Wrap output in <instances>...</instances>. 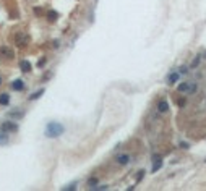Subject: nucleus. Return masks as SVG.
<instances>
[{
	"label": "nucleus",
	"mask_w": 206,
	"mask_h": 191,
	"mask_svg": "<svg viewBox=\"0 0 206 191\" xmlns=\"http://www.w3.org/2000/svg\"><path fill=\"white\" fill-rule=\"evenodd\" d=\"M63 131H65V126L57 122H50L45 126V136L47 138H59L60 135H63Z\"/></svg>",
	"instance_id": "nucleus-1"
},
{
	"label": "nucleus",
	"mask_w": 206,
	"mask_h": 191,
	"mask_svg": "<svg viewBox=\"0 0 206 191\" xmlns=\"http://www.w3.org/2000/svg\"><path fill=\"white\" fill-rule=\"evenodd\" d=\"M15 44L18 47H26L29 44V36L25 34V32H16L15 34Z\"/></svg>",
	"instance_id": "nucleus-2"
},
{
	"label": "nucleus",
	"mask_w": 206,
	"mask_h": 191,
	"mask_svg": "<svg viewBox=\"0 0 206 191\" xmlns=\"http://www.w3.org/2000/svg\"><path fill=\"white\" fill-rule=\"evenodd\" d=\"M0 130L4 133H15V131H18V125L15 122H4L2 126H0Z\"/></svg>",
	"instance_id": "nucleus-3"
},
{
	"label": "nucleus",
	"mask_w": 206,
	"mask_h": 191,
	"mask_svg": "<svg viewBox=\"0 0 206 191\" xmlns=\"http://www.w3.org/2000/svg\"><path fill=\"white\" fill-rule=\"evenodd\" d=\"M0 55H4L5 58H13L15 52L10 49V47H7V45H2V47H0Z\"/></svg>",
	"instance_id": "nucleus-4"
},
{
	"label": "nucleus",
	"mask_w": 206,
	"mask_h": 191,
	"mask_svg": "<svg viewBox=\"0 0 206 191\" xmlns=\"http://www.w3.org/2000/svg\"><path fill=\"white\" fill-rule=\"evenodd\" d=\"M190 84H192V81H183V83H180L178 84V92H183V94H187V92H190Z\"/></svg>",
	"instance_id": "nucleus-5"
},
{
	"label": "nucleus",
	"mask_w": 206,
	"mask_h": 191,
	"mask_svg": "<svg viewBox=\"0 0 206 191\" xmlns=\"http://www.w3.org/2000/svg\"><path fill=\"white\" fill-rule=\"evenodd\" d=\"M117 164H120V165H127V164L130 162V156L128 154H120V156L115 157Z\"/></svg>",
	"instance_id": "nucleus-6"
},
{
	"label": "nucleus",
	"mask_w": 206,
	"mask_h": 191,
	"mask_svg": "<svg viewBox=\"0 0 206 191\" xmlns=\"http://www.w3.org/2000/svg\"><path fill=\"white\" fill-rule=\"evenodd\" d=\"M11 89H13V91H23V89H25V83H23V80H15L13 83H11Z\"/></svg>",
	"instance_id": "nucleus-7"
},
{
	"label": "nucleus",
	"mask_w": 206,
	"mask_h": 191,
	"mask_svg": "<svg viewBox=\"0 0 206 191\" xmlns=\"http://www.w3.org/2000/svg\"><path fill=\"white\" fill-rule=\"evenodd\" d=\"M20 68H21L23 73H29V71H31V63H29L28 60H21V62H20Z\"/></svg>",
	"instance_id": "nucleus-8"
},
{
	"label": "nucleus",
	"mask_w": 206,
	"mask_h": 191,
	"mask_svg": "<svg viewBox=\"0 0 206 191\" xmlns=\"http://www.w3.org/2000/svg\"><path fill=\"white\" fill-rule=\"evenodd\" d=\"M157 110L161 112V113H166L169 110V102L167 101H159L157 102Z\"/></svg>",
	"instance_id": "nucleus-9"
},
{
	"label": "nucleus",
	"mask_w": 206,
	"mask_h": 191,
	"mask_svg": "<svg viewBox=\"0 0 206 191\" xmlns=\"http://www.w3.org/2000/svg\"><path fill=\"white\" fill-rule=\"evenodd\" d=\"M178 78H180V73H171V75H169V78H167V83L174 84V83H177V81H178Z\"/></svg>",
	"instance_id": "nucleus-10"
},
{
	"label": "nucleus",
	"mask_w": 206,
	"mask_h": 191,
	"mask_svg": "<svg viewBox=\"0 0 206 191\" xmlns=\"http://www.w3.org/2000/svg\"><path fill=\"white\" fill-rule=\"evenodd\" d=\"M10 104V96L8 94H0V105H8Z\"/></svg>",
	"instance_id": "nucleus-11"
},
{
	"label": "nucleus",
	"mask_w": 206,
	"mask_h": 191,
	"mask_svg": "<svg viewBox=\"0 0 206 191\" xmlns=\"http://www.w3.org/2000/svg\"><path fill=\"white\" fill-rule=\"evenodd\" d=\"M44 92H45V89H39V91H36V92H33L31 96H29V101H36V99H39Z\"/></svg>",
	"instance_id": "nucleus-12"
},
{
	"label": "nucleus",
	"mask_w": 206,
	"mask_h": 191,
	"mask_svg": "<svg viewBox=\"0 0 206 191\" xmlns=\"http://www.w3.org/2000/svg\"><path fill=\"white\" fill-rule=\"evenodd\" d=\"M78 188V181H73V183H70V185H67V186H63L62 190L63 191H73V190H76Z\"/></svg>",
	"instance_id": "nucleus-13"
},
{
	"label": "nucleus",
	"mask_w": 206,
	"mask_h": 191,
	"mask_svg": "<svg viewBox=\"0 0 206 191\" xmlns=\"http://www.w3.org/2000/svg\"><path fill=\"white\" fill-rule=\"evenodd\" d=\"M161 167H162V160H156V162H153V168H151V172L154 173V172H157Z\"/></svg>",
	"instance_id": "nucleus-14"
},
{
	"label": "nucleus",
	"mask_w": 206,
	"mask_h": 191,
	"mask_svg": "<svg viewBox=\"0 0 206 191\" xmlns=\"http://www.w3.org/2000/svg\"><path fill=\"white\" fill-rule=\"evenodd\" d=\"M57 18H59V15H57L55 11H49V13H47V20L52 21V23H54V21H57Z\"/></svg>",
	"instance_id": "nucleus-15"
},
{
	"label": "nucleus",
	"mask_w": 206,
	"mask_h": 191,
	"mask_svg": "<svg viewBox=\"0 0 206 191\" xmlns=\"http://www.w3.org/2000/svg\"><path fill=\"white\" fill-rule=\"evenodd\" d=\"M8 117H11V118H21L23 117V112H8Z\"/></svg>",
	"instance_id": "nucleus-16"
},
{
	"label": "nucleus",
	"mask_w": 206,
	"mask_h": 191,
	"mask_svg": "<svg viewBox=\"0 0 206 191\" xmlns=\"http://www.w3.org/2000/svg\"><path fill=\"white\" fill-rule=\"evenodd\" d=\"M196 89H198V84L195 83V81H192V84H190V92H196Z\"/></svg>",
	"instance_id": "nucleus-17"
},
{
	"label": "nucleus",
	"mask_w": 206,
	"mask_h": 191,
	"mask_svg": "<svg viewBox=\"0 0 206 191\" xmlns=\"http://www.w3.org/2000/svg\"><path fill=\"white\" fill-rule=\"evenodd\" d=\"M144 173H146V172L144 170H141V172H138V177H136V183H140L141 180H143V177H144Z\"/></svg>",
	"instance_id": "nucleus-18"
},
{
	"label": "nucleus",
	"mask_w": 206,
	"mask_h": 191,
	"mask_svg": "<svg viewBox=\"0 0 206 191\" xmlns=\"http://www.w3.org/2000/svg\"><path fill=\"white\" fill-rule=\"evenodd\" d=\"M88 185H89V188L96 186V185H98V180H96V178H89V180H88Z\"/></svg>",
	"instance_id": "nucleus-19"
},
{
	"label": "nucleus",
	"mask_w": 206,
	"mask_h": 191,
	"mask_svg": "<svg viewBox=\"0 0 206 191\" xmlns=\"http://www.w3.org/2000/svg\"><path fill=\"white\" fill-rule=\"evenodd\" d=\"M178 73H180V75H187V73H188V68H187V66H180V68H178Z\"/></svg>",
	"instance_id": "nucleus-20"
},
{
	"label": "nucleus",
	"mask_w": 206,
	"mask_h": 191,
	"mask_svg": "<svg viewBox=\"0 0 206 191\" xmlns=\"http://www.w3.org/2000/svg\"><path fill=\"white\" fill-rule=\"evenodd\" d=\"M7 142H8L7 136H5V135H0V144H7Z\"/></svg>",
	"instance_id": "nucleus-21"
},
{
	"label": "nucleus",
	"mask_w": 206,
	"mask_h": 191,
	"mask_svg": "<svg viewBox=\"0 0 206 191\" xmlns=\"http://www.w3.org/2000/svg\"><path fill=\"white\" fill-rule=\"evenodd\" d=\"M200 60H201V57H196L195 58V62L192 63V68H196V66H198V63H200Z\"/></svg>",
	"instance_id": "nucleus-22"
},
{
	"label": "nucleus",
	"mask_w": 206,
	"mask_h": 191,
	"mask_svg": "<svg viewBox=\"0 0 206 191\" xmlns=\"http://www.w3.org/2000/svg\"><path fill=\"white\" fill-rule=\"evenodd\" d=\"M180 147H182V149H188V142H180Z\"/></svg>",
	"instance_id": "nucleus-23"
},
{
	"label": "nucleus",
	"mask_w": 206,
	"mask_h": 191,
	"mask_svg": "<svg viewBox=\"0 0 206 191\" xmlns=\"http://www.w3.org/2000/svg\"><path fill=\"white\" fill-rule=\"evenodd\" d=\"M177 104H178V107H183V105H185V99H180V101H177Z\"/></svg>",
	"instance_id": "nucleus-24"
},
{
	"label": "nucleus",
	"mask_w": 206,
	"mask_h": 191,
	"mask_svg": "<svg viewBox=\"0 0 206 191\" xmlns=\"http://www.w3.org/2000/svg\"><path fill=\"white\" fill-rule=\"evenodd\" d=\"M203 58H206V52H205V54H203Z\"/></svg>",
	"instance_id": "nucleus-25"
},
{
	"label": "nucleus",
	"mask_w": 206,
	"mask_h": 191,
	"mask_svg": "<svg viewBox=\"0 0 206 191\" xmlns=\"http://www.w3.org/2000/svg\"><path fill=\"white\" fill-rule=\"evenodd\" d=\"M0 84H2V78H0Z\"/></svg>",
	"instance_id": "nucleus-26"
},
{
	"label": "nucleus",
	"mask_w": 206,
	"mask_h": 191,
	"mask_svg": "<svg viewBox=\"0 0 206 191\" xmlns=\"http://www.w3.org/2000/svg\"><path fill=\"white\" fill-rule=\"evenodd\" d=\"M205 162H206V160H205Z\"/></svg>",
	"instance_id": "nucleus-27"
}]
</instances>
